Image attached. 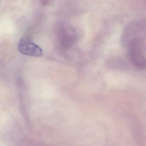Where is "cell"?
I'll return each mask as SVG.
<instances>
[{
    "label": "cell",
    "instance_id": "1",
    "mask_svg": "<svg viewBox=\"0 0 146 146\" xmlns=\"http://www.w3.org/2000/svg\"><path fill=\"white\" fill-rule=\"evenodd\" d=\"M129 46L128 54L133 64L138 68H146V60L142 53L140 41L135 39L129 43Z\"/></svg>",
    "mask_w": 146,
    "mask_h": 146
},
{
    "label": "cell",
    "instance_id": "2",
    "mask_svg": "<svg viewBox=\"0 0 146 146\" xmlns=\"http://www.w3.org/2000/svg\"><path fill=\"white\" fill-rule=\"evenodd\" d=\"M18 48L19 52L24 55L40 57L43 54L42 48L27 37L20 40Z\"/></svg>",
    "mask_w": 146,
    "mask_h": 146
},
{
    "label": "cell",
    "instance_id": "3",
    "mask_svg": "<svg viewBox=\"0 0 146 146\" xmlns=\"http://www.w3.org/2000/svg\"><path fill=\"white\" fill-rule=\"evenodd\" d=\"M58 36L59 40L64 43H70L76 38L75 31L66 25H62L59 29Z\"/></svg>",
    "mask_w": 146,
    "mask_h": 146
},
{
    "label": "cell",
    "instance_id": "4",
    "mask_svg": "<svg viewBox=\"0 0 146 146\" xmlns=\"http://www.w3.org/2000/svg\"><path fill=\"white\" fill-rule=\"evenodd\" d=\"M49 1V0H42V2L43 4H45L47 3L48 1Z\"/></svg>",
    "mask_w": 146,
    "mask_h": 146
}]
</instances>
